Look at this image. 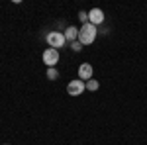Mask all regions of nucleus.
Returning <instances> with one entry per match:
<instances>
[{
	"instance_id": "nucleus-1",
	"label": "nucleus",
	"mask_w": 147,
	"mask_h": 145,
	"mask_svg": "<svg viewBox=\"0 0 147 145\" xmlns=\"http://www.w3.org/2000/svg\"><path fill=\"white\" fill-rule=\"evenodd\" d=\"M96 35H98V28L92 26V24H84L79 30V41L82 45H90V43H94Z\"/></svg>"
},
{
	"instance_id": "nucleus-2",
	"label": "nucleus",
	"mask_w": 147,
	"mask_h": 145,
	"mask_svg": "<svg viewBox=\"0 0 147 145\" xmlns=\"http://www.w3.org/2000/svg\"><path fill=\"white\" fill-rule=\"evenodd\" d=\"M47 43H49V47H53V49L59 51V47H63V45L67 43L65 34H61V32H49L47 34Z\"/></svg>"
},
{
	"instance_id": "nucleus-3",
	"label": "nucleus",
	"mask_w": 147,
	"mask_h": 145,
	"mask_svg": "<svg viewBox=\"0 0 147 145\" xmlns=\"http://www.w3.org/2000/svg\"><path fill=\"white\" fill-rule=\"evenodd\" d=\"M84 90H86V84H84V80H80V78H75V80H71L67 84V94L69 96H80Z\"/></svg>"
},
{
	"instance_id": "nucleus-4",
	"label": "nucleus",
	"mask_w": 147,
	"mask_h": 145,
	"mask_svg": "<svg viewBox=\"0 0 147 145\" xmlns=\"http://www.w3.org/2000/svg\"><path fill=\"white\" fill-rule=\"evenodd\" d=\"M43 63L47 65V69L55 67L57 63H59V51L53 49V47H47L45 51H43Z\"/></svg>"
},
{
	"instance_id": "nucleus-5",
	"label": "nucleus",
	"mask_w": 147,
	"mask_h": 145,
	"mask_svg": "<svg viewBox=\"0 0 147 145\" xmlns=\"http://www.w3.org/2000/svg\"><path fill=\"white\" fill-rule=\"evenodd\" d=\"M104 22V12L100 10V8H92L90 12H88V24H92V26H100V24Z\"/></svg>"
},
{
	"instance_id": "nucleus-6",
	"label": "nucleus",
	"mask_w": 147,
	"mask_h": 145,
	"mask_svg": "<svg viewBox=\"0 0 147 145\" xmlns=\"http://www.w3.org/2000/svg\"><path fill=\"white\" fill-rule=\"evenodd\" d=\"M92 73H94V69H92L90 63H82V65L79 67V78L80 80H90Z\"/></svg>"
},
{
	"instance_id": "nucleus-7",
	"label": "nucleus",
	"mask_w": 147,
	"mask_h": 145,
	"mask_svg": "<svg viewBox=\"0 0 147 145\" xmlns=\"http://www.w3.org/2000/svg\"><path fill=\"white\" fill-rule=\"evenodd\" d=\"M65 39L67 41H77L79 39V28H75V26H69L67 30H65Z\"/></svg>"
},
{
	"instance_id": "nucleus-8",
	"label": "nucleus",
	"mask_w": 147,
	"mask_h": 145,
	"mask_svg": "<svg viewBox=\"0 0 147 145\" xmlns=\"http://www.w3.org/2000/svg\"><path fill=\"white\" fill-rule=\"evenodd\" d=\"M84 84H86V90H90V92H94V90H98V86H100V84H98V80H94V78H90V80H86Z\"/></svg>"
},
{
	"instance_id": "nucleus-9",
	"label": "nucleus",
	"mask_w": 147,
	"mask_h": 145,
	"mask_svg": "<svg viewBox=\"0 0 147 145\" xmlns=\"http://www.w3.org/2000/svg\"><path fill=\"white\" fill-rule=\"evenodd\" d=\"M47 78H49V80H57V78H59V71H57L55 67H49L47 69Z\"/></svg>"
},
{
	"instance_id": "nucleus-10",
	"label": "nucleus",
	"mask_w": 147,
	"mask_h": 145,
	"mask_svg": "<svg viewBox=\"0 0 147 145\" xmlns=\"http://www.w3.org/2000/svg\"><path fill=\"white\" fill-rule=\"evenodd\" d=\"M79 20L80 22H82V26H84V24H88V12H79Z\"/></svg>"
},
{
	"instance_id": "nucleus-11",
	"label": "nucleus",
	"mask_w": 147,
	"mask_h": 145,
	"mask_svg": "<svg viewBox=\"0 0 147 145\" xmlns=\"http://www.w3.org/2000/svg\"><path fill=\"white\" fill-rule=\"evenodd\" d=\"M71 47H73V51H75V53H79V51L82 49V47H84V45H82L79 39H77V41H73V45H71Z\"/></svg>"
}]
</instances>
